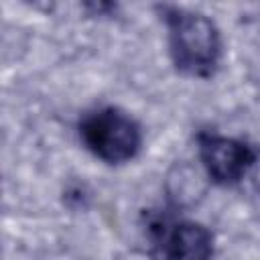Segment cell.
Returning <instances> with one entry per match:
<instances>
[{
	"label": "cell",
	"instance_id": "cell-6",
	"mask_svg": "<svg viewBox=\"0 0 260 260\" xmlns=\"http://www.w3.org/2000/svg\"><path fill=\"white\" fill-rule=\"evenodd\" d=\"M248 175H250V179H252L254 189L260 193V148H256V156H254V162H252Z\"/></svg>",
	"mask_w": 260,
	"mask_h": 260
},
{
	"label": "cell",
	"instance_id": "cell-4",
	"mask_svg": "<svg viewBox=\"0 0 260 260\" xmlns=\"http://www.w3.org/2000/svg\"><path fill=\"white\" fill-rule=\"evenodd\" d=\"M150 234L162 260H211L213 256V236L203 223L156 219L150 223Z\"/></svg>",
	"mask_w": 260,
	"mask_h": 260
},
{
	"label": "cell",
	"instance_id": "cell-5",
	"mask_svg": "<svg viewBox=\"0 0 260 260\" xmlns=\"http://www.w3.org/2000/svg\"><path fill=\"white\" fill-rule=\"evenodd\" d=\"M167 197L175 207H191L195 205L207 191V185L201 173L189 162H177L167 175Z\"/></svg>",
	"mask_w": 260,
	"mask_h": 260
},
{
	"label": "cell",
	"instance_id": "cell-2",
	"mask_svg": "<svg viewBox=\"0 0 260 260\" xmlns=\"http://www.w3.org/2000/svg\"><path fill=\"white\" fill-rule=\"evenodd\" d=\"M79 136L85 148L108 165L132 160L142 144V130L138 122L114 106H106L83 116L79 122Z\"/></svg>",
	"mask_w": 260,
	"mask_h": 260
},
{
	"label": "cell",
	"instance_id": "cell-1",
	"mask_svg": "<svg viewBox=\"0 0 260 260\" xmlns=\"http://www.w3.org/2000/svg\"><path fill=\"white\" fill-rule=\"evenodd\" d=\"M169 28V51L175 67L191 77H211L221 59V35L215 22L179 6L158 8Z\"/></svg>",
	"mask_w": 260,
	"mask_h": 260
},
{
	"label": "cell",
	"instance_id": "cell-3",
	"mask_svg": "<svg viewBox=\"0 0 260 260\" xmlns=\"http://www.w3.org/2000/svg\"><path fill=\"white\" fill-rule=\"evenodd\" d=\"M199 158L211 183L236 185L248 173L256 156V148L238 138L219 136L213 132H201L197 136Z\"/></svg>",
	"mask_w": 260,
	"mask_h": 260
}]
</instances>
